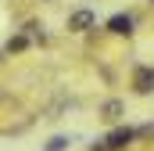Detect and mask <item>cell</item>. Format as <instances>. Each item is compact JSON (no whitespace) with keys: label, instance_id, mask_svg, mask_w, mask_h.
Listing matches in <instances>:
<instances>
[{"label":"cell","instance_id":"8992f818","mask_svg":"<svg viewBox=\"0 0 154 151\" xmlns=\"http://www.w3.org/2000/svg\"><path fill=\"white\" fill-rule=\"evenodd\" d=\"M68 144H72L68 137H50V140H47V148H43V151H68Z\"/></svg>","mask_w":154,"mask_h":151},{"label":"cell","instance_id":"6da1fadb","mask_svg":"<svg viewBox=\"0 0 154 151\" xmlns=\"http://www.w3.org/2000/svg\"><path fill=\"white\" fill-rule=\"evenodd\" d=\"M93 25H97V11H90V7H79V11L68 14V29L72 33H90Z\"/></svg>","mask_w":154,"mask_h":151},{"label":"cell","instance_id":"52a82bcc","mask_svg":"<svg viewBox=\"0 0 154 151\" xmlns=\"http://www.w3.org/2000/svg\"><path fill=\"white\" fill-rule=\"evenodd\" d=\"M118 115H122V101H108V104H104V119H108V122H115Z\"/></svg>","mask_w":154,"mask_h":151},{"label":"cell","instance_id":"7a4b0ae2","mask_svg":"<svg viewBox=\"0 0 154 151\" xmlns=\"http://www.w3.org/2000/svg\"><path fill=\"white\" fill-rule=\"evenodd\" d=\"M133 137H136V133H133L129 126H115V130L108 133V151H125L133 144Z\"/></svg>","mask_w":154,"mask_h":151},{"label":"cell","instance_id":"3957f363","mask_svg":"<svg viewBox=\"0 0 154 151\" xmlns=\"http://www.w3.org/2000/svg\"><path fill=\"white\" fill-rule=\"evenodd\" d=\"M133 86H136V94H154V69H136V76H133Z\"/></svg>","mask_w":154,"mask_h":151},{"label":"cell","instance_id":"5b68a950","mask_svg":"<svg viewBox=\"0 0 154 151\" xmlns=\"http://www.w3.org/2000/svg\"><path fill=\"white\" fill-rule=\"evenodd\" d=\"M29 47V36H11L7 40V54H18V50H25Z\"/></svg>","mask_w":154,"mask_h":151},{"label":"cell","instance_id":"277c9868","mask_svg":"<svg viewBox=\"0 0 154 151\" xmlns=\"http://www.w3.org/2000/svg\"><path fill=\"white\" fill-rule=\"evenodd\" d=\"M108 29H111L115 36H129V33H133V18H129V14H111V18H108Z\"/></svg>","mask_w":154,"mask_h":151}]
</instances>
